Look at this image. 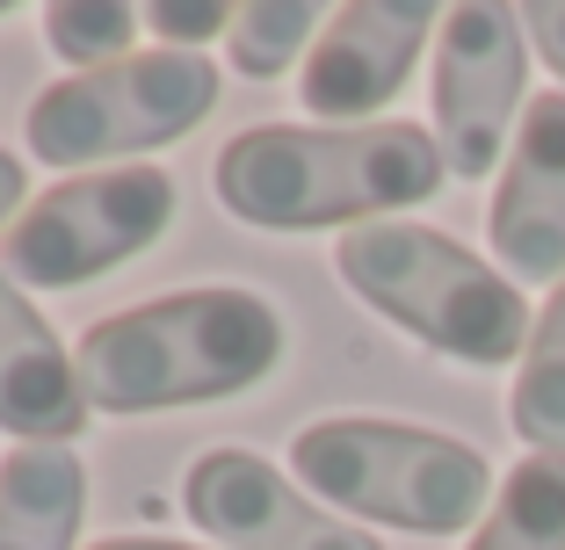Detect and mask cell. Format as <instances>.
<instances>
[{
    "mask_svg": "<svg viewBox=\"0 0 565 550\" xmlns=\"http://www.w3.org/2000/svg\"><path fill=\"white\" fill-rule=\"evenodd\" d=\"M182 515L217 550H384L370 529L305 500L298 485L254 450H203L182 478Z\"/></svg>",
    "mask_w": 565,
    "mask_h": 550,
    "instance_id": "cell-8",
    "label": "cell"
},
{
    "mask_svg": "<svg viewBox=\"0 0 565 550\" xmlns=\"http://www.w3.org/2000/svg\"><path fill=\"white\" fill-rule=\"evenodd\" d=\"M522 30L536 36L544 66L558 73V87H565V0H536V8H522Z\"/></svg>",
    "mask_w": 565,
    "mask_h": 550,
    "instance_id": "cell-18",
    "label": "cell"
},
{
    "mask_svg": "<svg viewBox=\"0 0 565 550\" xmlns=\"http://www.w3.org/2000/svg\"><path fill=\"white\" fill-rule=\"evenodd\" d=\"M30 211V174H22V160L8 145H0V233L15 225V217Z\"/></svg>",
    "mask_w": 565,
    "mask_h": 550,
    "instance_id": "cell-19",
    "label": "cell"
},
{
    "mask_svg": "<svg viewBox=\"0 0 565 550\" xmlns=\"http://www.w3.org/2000/svg\"><path fill=\"white\" fill-rule=\"evenodd\" d=\"M290 471L305 478L312 500L414 536H457L493 507V464L457 434L406 428V420H312L290 442Z\"/></svg>",
    "mask_w": 565,
    "mask_h": 550,
    "instance_id": "cell-4",
    "label": "cell"
},
{
    "mask_svg": "<svg viewBox=\"0 0 565 550\" xmlns=\"http://www.w3.org/2000/svg\"><path fill=\"white\" fill-rule=\"evenodd\" d=\"M87 550H196V543H167V536H102Z\"/></svg>",
    "mask_w": 565,
    "mask_h": 550,
    "instance_id": "cell-20",
    "label": "cell"
},
{
    "mask_svg": "<svg viewBox=\"0 0 565 550\" xmlns=\"http://www.w3.org/2000/svg\"><path fill=\"white\" fill-rule=\"evenodd\" d=\"M449 160L435 131L399 117L377 123H254L225 138L211 188L239 225L262 233H319V225H377V211H414L443 188Z\"/></svg>",
    "mask_w": 565,
    "mask_h": 550,
    "instance_id": "cell-1",
    "label": "cell"
},
{
    "mask_svg": "<svg viewBox=\"0 0 565 550\" xmlns=\"http://www.w3.org/2000/svg\"><path fill=\"white\" fill-rule=\"evenodd\" d=\"M530 30L522 8H493V0H465L443 15L435 36V145H443L457 182H479L508 152V123H522L530 95Z\"/></svg>",
    "mask_w": 565,
    "mask_h": 550,
    "instance_id": "cell-7",
    "label": "cell"
},
{
    "mask_svg": "<svg viewBox=\"0 0 565 550\" xmlns=\"http://www.w3.org/2000/svg\"><path fill=\"white\" fill-rule=\"evenodd\" d=\"M174 217V174L152 160L66 174L0 233V268L30 290H81L146 254Z\"/></svg>",
    "mask_w": 565,
    "mask_h": 550,
    "instance_id": "cell-6",
    "label": "cell"
},
{
    "mask_svg": "<svg viewBox=\"0 0 565 550\" xmlns=\"http://www.w3.org/2000/svg\"><path fill=\"white\" fill-rule=\"evenodd\" d=\"M146 30V8H117V0H51L44 8V44L66 58L73 73H95V66H117L131 58V36Z\"/></svg>",
    "mask_w": 565,
    "mask_h": 550,
    "instance_id": "cell-16",
    "label": "cell"
},
{
    "mask_svg": "<svg viewBox=\"0 0 565 550\" xmlns=\"http://www.w3.org/2000/svg\"><path fill=\"white\" fill-rule=\"evenodd\" d=\"M333 268L370 312H384L392 326H406L449 363L500 369L530 348L536 319L522 304V290L435 225H406V217L355 225L333 247Z\"/></svg>",
    "mask_w": 565,
    "mask_h": 550,
    "instance_id": "cell-3",
    "label": "cell"
},
{
    "mask_svg": "<svg viewBox=\"0 0 565 550\" xmlns=\"http://www.w3.org/2000/svg\"><path fill=\"white\" fill-rule=\"evenodd\" d=\"M493 261L515 268L522 283H565V87L530 95L500 168L493 211H486Z\"/></svg>",
    "mask_w": 565,
    "mask_h": 550,
    "instance_id": "cell-10",
    "label": "cell"
},
{
    "mask_svg": "<svg viewBox=\"0 0 565 550\" xmlns=\"http://www.w3.org/2000/svg\"><path fill=\"white\" fill-rule=\"evenodd\" d=\"M217 109V66L203 51H131L117 66L66 73L30 101V152L44 168H87L117 152H152L167 138H189Z\"/></svg>",
    "mask_w": 565,
    "mask_h": 550,
    "instance_id": "cell-5",
    "label": "cell"
},
{
    "mask_svg": "<svg viewBox=\"0 0 565 550\" xmlns=\"http://www.w3.org/2000/svg\"><path fill=\"white\" fill-rule=\"evenodd\" d=\"M471 550H565V456H522L500 478Z\"/></svg>",
    "mask_w": 565,
    "mask_h": 550,
    "instance_id": "cell-13",
    "label": "cell"
},
{
    "mask_svg": "<svg viewBox=\"0 0 565 550\" xmlns=\"http://www.w3.org/2000/svg\"><path fill=\"white\" fill-rule=\"evenodd\" d=\"M239 8H217V0H152L146 8V30L167 36V51H203V36L233 30Z\"/></svg>",
    "mask_w": 565,
    "mask_h": 550,
    "instance_id": "cell-17",
    "label": "cell"
},
{
    "mask_svg": "<svg viewBox=\"0 0 565 550\" xmlns=\"http://www.w3.org/2000/svg\"><path fill=\"white\" fill-rule=\"evenodd\" d=\"M443 30L428 0H355V8H333L327 36L305 58L298 101L319 123L349 131V123H377V109L406 87L420 44Z\"/></svg>",
    "mask_w": 565,
    "mask_h": 550,
    "instance_id": "cell-9",
    "label": "cell"
},
{
    "mask_svg": "<svg viewBox=\"0 0 565 550\" xmlns=\"http://www.w3.org/2000/svg\"><path fill=\"white\" fill-rule=\"evenodd\" d=\"M319 22H327V15H319L312 0H254V8L233 15L225 58H233L239 80H276V73H290L298 58H312L305 36H312ZM312 44H319V36H312Z\"/></svg>",
    "mask_w": 565,
    "mask_h": 550,
    "instance_id": "cell-15",
    "label": "cell"
},
{
    "mask_svg": "<svg viewBox=\"0 0 565 550\" xmlns=\"http://www.w3.org/2000/svg\"><path fill=\"white\" fill-rule=\"evenodd\" d=\"M87 464L73 442H15L0 456V550H73Z\"/></svg>",
    "mask_w": 565,
    "mask_h": 550,
    "instance_id": "cell-12",
    "label": "cell"
},
{
    "mask_svg": "<svg viewBox=\"0 0 565 550\" xmlns=\"http://www.w3.org/2000/svg\"><path fill=\"white\" fill-rule=\"evenodd\" d=\"M282 363V312L262 290L203 283L95 319L73 348L95 413H167L268 384Z\"/></svg>",
    "mask_w": 565,
    "mask_h": 550,
    "instance_id": "cell-2",
    "label": "cell"
},
{
    "mask_svg": "<svg viewBox=\"0 0 565 550\" xmlns=\"http://www.w3.org/2000/svg\"><path fill=\"white\" fill-rule=\"evenodd\" d=\"M87 391L73 355L44 326L22 283L0 268V428L15 442H73L87 428Z\"/></svg>",
    "mask_w": 565,
    "mask_h": 550,
    "instance_id": "cell-11",
    "label": "cell"
},
{
    "mask_svg": "<svg viewBox=\"0 0 565 550\" xmlns=\"http://www.w3.org/2000/svg\"><path fill=\"white\" fill-rule=\"evenodd\" d=\"M508 420H515V434L536 456H565V283L544 298V312H536V326H530Z\"/></svg>",
    "mask_w": 565,
    "mask_h": 550,
    "instance_id": "cell-14",
    "label": "cell"
}]
</instances>
